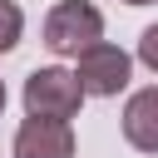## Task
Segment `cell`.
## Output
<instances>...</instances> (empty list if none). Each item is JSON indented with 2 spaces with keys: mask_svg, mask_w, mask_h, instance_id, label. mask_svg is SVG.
Returning <instances> with one entry per match:
<instances>
[{
  "mask_svg": "<svg viewBox=\"0 0 158 158\" xmlns=\"http://www.w3.org/2000/svg\"><path fill=\"white\" fill-rule=\"evenodd\" d=\"M104 40V15L89 5V0H59L49 15H44V44L64 59L84 54L89 44Z\"/></svg>",
  "mask_w": 158,
  "mask_h": 158,
  "instance_id": "6da1fadb",
  "label": "cell"
},
{
  "mask_svg": "<svg viewBox=\"0 0 158 158\" xmlns=\"http://www.w3.org/2000/svg\"><path fill=\"white\" fill-rule=\"evenodd\" d=\"M25 114H44V118H74L84 109V84L74 69H59V64H44L25 79Z\"/></svg>",
  "mask_w": 158,
  "mask_h": 158,
  "instance_id": "7a4b0ae2",
  "label": "cell"
},
{
  "mask_svg": "<svg viewBox=\"0 0 158 158\" xmlns=\"http://www.w3.org/2000/svg\"><path fill=\"white\" fill-rule=\"evenodd\" d=\"M74 74H79V84H84L89 99H114L133 79V54L118 49V44H109V40H99L84 54H74Z\"/></svg>",
  "mask_w": 158,
  "mask_h": 158,
  "instance_id": "3957f363",
  "label": "cell"
},
{
  "mask_svg": "<svg viewBox=\"0 0 158 158\" xmlns=\"http://www.w3.org/2000/svg\"><path fill=\"white\" fill-rule=\"evenodd\" d=\"M15 158H74V128H69V118L25 114V123L15 128Z\"/></svg>",
  "mask_w": 158,
  "mask_h": 158,
  "instance_id": "277c9868",
  "label": "cell"
},
{
  "mask_svg": "<svg viewBox=\"0 0 158 158\" xmlns=\"http://www.w3.org/2000/svg\"><path fill=\"white\" fill-rule=\"evenodd\" d=\"M123 138L138 153H158V84L128 94V104H123Z\"/></svg>",
  "mask_w": 158,
  "mask_h": 158,
  "instance_id": "5b68a950",
  "label": "cell"
},
{
  "mask_svg": "<svg viewBox=\"0 0 158 158\" xmlns=\"http://www.w3.org/2000/svg\"><path fill=\"white\" fill-rule=\"evenodd\" d=\"M20 35H25L20 5H15V0H0V54H10V49L20 44Z\"/></svg>",
  "mask_w": 158,
  "mask_h": 158,
  "instance_id": "8992f818",
  "label": "cell"
},
{
  "mask_svg": "<svg viewBox=\"0 0 158 158\" xmlns=\"http://www.w3.org/2000/svg\"><path fill=\"white\" fill-rule=\"evenodd\" d=\"M138 59H143V64L158 74V25H148V30L138 35Z\"/></svg>",
  "mask_w": 158,
  "mask_h": 158,
  "instance_id": "52a82bcc",
  "label": "cell"
},
{
  "mask_svg": "<svg viewBox=\"0 0 158 158\" xmlns=\"http://www.w3.org/2000/svg\"><path fill=\"white\" fill-rule=\"evenodd\" d=\"M5 99H10V94H5V79H0V114H5Z\"/></svg>",
  "mask_w": 158,
  "mask_h": 158,
  "instance_id": "ba28073f",
  "label": "cell"
},
{
  "mask_svg": "<svg viewBox=\"0 0 158 158\" xmlns=\"http://www.w3.org/2000/svg\"><path fill=\"white\" fill-rule=\"evenodd\" d=\"M123 5H158V0H123Z\"/></svg>",
  "mask_w": 158,
  "mask_h": 158,
  "instance_id": "9c48e42d",
  "label": "cell"
}]
</instances>
